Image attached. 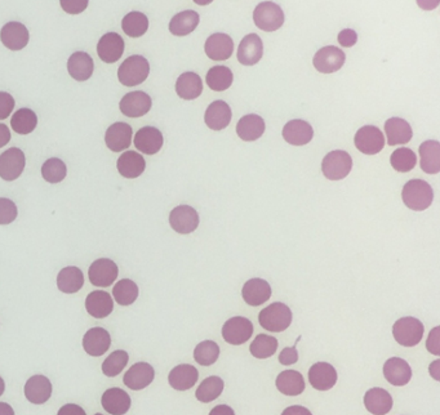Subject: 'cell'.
Segmentation results:
<instances>
[{
  "label": "cell",
  "instance_id": "obj_47",
  "mask_svg": "<svg viewBox=\"0 0 440 415\" xmlns=\"http://www.w3.org/2000/svg\"><path fill=\"white\" fill-rule=\"evenodd\" d=\"M390 163L399 173H407L417 164V156L412 150L400 147L391 154Z\"/></svg>",
  "mask_w": 440,
  "mask_h": 415
},
{
  "label": "cell",
  "instance_id": "obj_39",
  "mask_svg": "<svg viewBox=\"0 0 440 415\" xmlns=\"http://www.w3.org/2000/svg\"><path fill=\"white\" fill-rule=\"evenodd\" d=\"M199 20V15L195 10H183L171 20L169 31L176 36L189 35L198 27Z\"/></svg>",
  "mask_w": 440,
  "mask_h": 415
},
{
  "label": "cell",
  "instance_id": "obj_17",
  "mask_svg": "<svg viewBox=\"0 0 440 415\" xmlns=\"http://www.w3.org/2000/svg\"><path fill=\"white\" fill-rule=\"evenodd\" d=\"M133 131L132 126L127 123H115L110 125L106 134H105V142L106 146L114 152H120L128 149L132 142Z\"/></svg>",
  "mask_w": 440,
  "mask_h": 415
},
{
  "label": "cell",
  "instance_id": "obj_46",
  "mask_svg": "<svg viewBox=\"0 0 440 415\" xmlns=\"http://www.w3.org/2000/svg\"><path fill=\"white\" fill-rule=\"evenodd\" d=\"M278 344V340L274 337L260 334L250 344V354L256 358H269L276 352Z\"/></svg>",
  "mask_w": 440,
  "mask_h": 415
},
{
  "label": "cell",
  "instance_id": "obj_1",
  "mask_svg": "<svg viewBox=\"0 0 440 415\" xmlns=\"http://www.w3.org/2000/svg\"><path fill=\"white\" fill-rule=\"evenodd\" d=\"M402 198L409 209L421 212L432 205L434 191L432 186L423 180H412L404 184Z\"/></svg>",
  "mask_w": 440,
  "mask_h": 415
},
{
  "label": "cell",
  "instance_id": "obj_62",
  "mask_svg": "<svg viewBox=\"0 0 440 415\" xmlns=\"http://www.w3.org/2000/svg\"><path fill=\"white\" fill-rule=\"evenodd\" d=\"M4 390H6V384H4V381H3V378L0 377V396L4 393Z\"/></svg>",
  "mask_w": 440,
  "mask_h": 415
},
{
  "label": "cell",
  "instance_id": "obj_11",
  "mask_svg": "<svg viewBox=\"0 0 440 415\" xmlns=\"http://www.w3.org/2000/svg\"><path fill=\"white\" fill-rule=\"evenodd\" d=\"M345 53L337 47L328 45L318 50L313 59L314 67L322 74H332L339 71L345 64Z\"/></svg>",
  "mask_w": 440,
  "mask_h": 415
},
{
  "label": "cell",
  "instance_id": "obj_20",
  "mask_svg": "<svg viewBox=\"0 0 440 415\" xmlns=\"http://www.w3.org/2000/svg\"><path fill=\"white\" fill-rule=\"evenodd\" d=\"M154 367L148 363H137L125 373L123 382L128 388L140 391L146 388L154 381Z\"/></svg>",
  "mask_w": 440,
  "mask_h": 415
},
{
  "label": "cell",
  "instance_id": "obj_48",
  "mask_svg": "<svg viewBox=\"0 0 440 415\" xmlns=\"http://www.w3.org/2000/svg\"><path fill=\"white\" fill-rule=\"evenodd\" d=\"M220 356V347L216 342H200L194 351L195 361L203 366L213 365Z\"/></svg>",
  "mask_w": 440,
  "mask_h": 415
},
{
  "label": "cell",
  "instance_id": "obj_7",
  "mask_svg": "<svg viewBox=\"0 0 440 415\" xmlns=\"http://www.w3.org/2000/svg\"><path fill=\"white\" fill-rule=\"evenodd\" d=\"M253 334V325L248 319L236 316L229 319L222 328V337L229 344L241 346L248 342Z\"/></svg>",
  "mask_w": 440,
  "mask_h": 415
},
{
  "label": "cell",
  "instance_id": "obj_8",
  "mask_svg": "<svg viewBox=\"0 0 440 415\" xmlns=\"http://www.w3.org/2000/svg\"><path fill=\"white\" fill-rule=\"evenodd\" d=\"M355 147L366 155H376L385 146V137L381 131L374 125H364L355 134Z\"/></svg>",
  "mask_w": 440,
  "mask_h": 415
},
{
  "label": "cell",
  "instance_id": "obj_22",
  "mask_svg": "<svg viewBox=\"0 0 440 415\" xmlns=\"http://www.w3.org/2000/svg\"><path fill=\"white\" fill-rule=\"evenodd\" d=\"M241 296L247 305L257 307L270 299L271 286L269 285V282L262 279H250L244 284Z\"/></svg>",
  "mask_w": 440,
  "mask_h": 415
},
{
  "label": "cell",
  "instance_id": "obj_43",
  "mask_svg": "<svg viewBox=\"0 0 440 415\" xmlns=\"http://www.w3.org/2000/svg\"><path fill=\"white\" fill-rule=\"evenodd\" d=\"M122 29L131 38H140L149 29V20L141 12H131L123 18Z\"/></svg>",
  "mask_w": 440,
  "mask_h": 415
},
{
  "label": "cell",
  "instance_id": "obj_59",
  "mask_svg": "<svg viewBox=\"0 0 440 415\" xmlns=\"http://www.w3.org/2000/svg\"><path fill=\"white\" fill-rule=\"evenodd\" d=\"M220 413H226V414H234V410L232 407H224V405H221V407H217L216 409H213L212 412H211V414H220Z\"/></svg>",
  "mask_w": 440,
  "mask_h": 415
},
{
  "label": "cell",
  "instance_id": "obj_42",
  "mask_svg": "<svg viewBox=\"0 0 440 415\" xmlns=\"http://www.w3.org/2000/svg\"><path fill=\"white\" fill-rule=\"evenodd\" d=\"M12 129L18 134H29L33 132L38 125V117L33 110L21 108L16 111L10 120Z\"/></svg>",
  "mask_w": 440,
  "mask_h": 415
},
{
  "label": "cell",
  "instance_id": "obj_51",
  "mask_svg": "<svg viewBox=\"0 0 440 415\" xmlns=\"http://www.w3.org/2000/svg\"><path fill=\"white\" fill-rule=\"evenodd\" d=\"M16 204L12 200L0 198V224H12L17 218Z\"/></svg>",
  "mask_w": 440,
  "mask_h": 415
},
{
  "label": "cell",
  "instance_id": "obj_14",
  "mask_svg": "<svg viewBox=\"0 0 440 415\" xmlns=\"http://www.w3.org/2000/svg\"><path fill=\"white\" fill-rule=\"evenodd\" d=\"M264 56V44L257 34L247 35L238 48V61L244 66H253Z\"/></svg>",
  "mask_w": 440,
  "mask_h": 415
},
{
  "label": "cell",
  "instance_id": "obj_19",
  "mask_svg": "<svg viewBox=\"0 0 440 415\" xmlns=\"http://www.w3.org/2000/svg\"><path fill=\"white\" fill-rule=\"evenodd\" d=\"M313 126L305 120H291L283 128V138L293 146H304L313 140Z\"/></svg>",
  "mask_w": 440,
  "mask_h": 415
},
{
  "label": "cell",
  "instance_id": "obj_33",
  "mask_svg": "<svg viewBox=\"0 0 440 415\" xmlns=\"http://www.w3.org/2000/svg\"><path fill=\"white\" fill-rule=\"evenodd\" d=\"M265 120L262 117L250 114L241 117L238 122L236 133L243 141H256L265 132Z\"/></svg>",
  "mask_w": 440,
  "mask_h": 415
},
{
  "label": "cell",
  "instance_id": "obj_52",
  "mask_svg": "<svg viewBox=\"0 0 440 415\" xmlns=\"http://www.w3.org/2000/svg\"><path fill=\"white\" fill-rule=\"evenodd\" d=\"M15 100L7 92H0V120H4L12 114Z\"/></svg>",
  "mask_w": 440,
  "mask_h": 415
},
{
  "label": "cell",
  "instance_id": "obj_34",
  "mask_svg": "<svg viewBox=\"0 0 440 415\" xmlns=\"http://www.w3.org/2000/svg\"><path fill=\"white\" fill-rule=\"evenodd\" d=\"M118 172L125 178H137L143 173L145 159L136 151H127L118 159Z\"/></svg>",
  "mask_w": 440,
  "mask_h": 415
},
{
  "label": "cell",
  "instance_id": "obj_61",
  "mask_svg": "<svg viewBox=\"0 0 440 415\" xmlns=\"http://www.w3.org/2000/svg\"><path fill=\"white\" fill-rule=\"evenodd\" d=\"M0 414H15L13 409L4 402H0Z\"/></svg>",
  "mask_w": 440,
  "mask_h": 415
},
{
  "label": "cell",
  "instance_id": "obj_58",
  "mask_svg": "<svg viewBox=\"0 0 440 415\" xmlns=\"http://www.w3.org/2000/svg\"><path fill=\"white\" fill-rule=\"evenodd\" d=\"M10 141V132L7 125L0 124V149Z\"/></svg>",
  "mask_w": 440,
  "mask_h": 415
},
{
  "label": "cell",
  "instance_id": "obj_56",
  "mask_svg": "<svg viewBox=\"0 0 440 415\" xmlns=\"http://www.w3.org/2000/svg\"><path fill=\"white\" fill-rule=\"evenodd\" d=\"M439 328H435L432 329V334L429 335V340H427V349L434 354V355H439Z\"/></svg>",
  "mask_w": 440,
  "mask_h": 415
},
{
  "label": "cell",
  "instance_id": "obj_31",
  "mask_svg": "<svg viewBox=\"0 0 440 415\" xmlns=\"http://www.w3.org/2000/svg\"><path fill=\"white\" fill-rule=\"evenodd\" d=\"M67 70L71 78L78 82L88 80L93 74L94 64L91 56L85 52H76L67 61Z\"/></svg>",
  "mask_w": 440,
  "mask_h": 415
},
{
  "label": "cell",
  "instance_id": "obj_28",
  "mask_svg": "<svg viewBox=\"0 0 440 415\" xmlns=\"http://www.w3.org/2000/svg\"><path fill=\"white\" fill-rule=\"evenodd\" d=\"M385 132L389 146L406 145L412 140V128L408 122L400 117H391L385 123Z\"/></svg>",
  "mask_w": 440,
  "mask_h": 415
},
{
  "label": "cell",
  "instance_id": "obj_44",
  "mask_svg": "<svg viewBox=\"0 0 440 415\" xmlns=\"http://www.w3.org/2000/svg\"><path fill=\"white\" fill-rule=\"evenodd\" d=\"M224 387V381L220 377H209L201 382L195 392V396L200 402H211L220 398Z\"/></svg>",
  "mask_w": 440,
  "mask_h": 415
},
{
  "label": "cell",
  "instance_id": "obj_2",
  "mask_svg": "<svg viewBox=\"0 0 440 415\" xmlns=\"http://www.w3.org/2000/svg\"><path fill=\"white\" fill-rule=\"evenodd\" d=\"M260 325L267 332H284L292 323V311L284 303H273L258 315Z\"/></svg>",
  "mask_w": 440,
  "mask_h": 415
},
{
  "label": "cell",
  "instance_id": "obj_55",
  "mask_svg": "<svg viewBox=\"0 0 440 415\" xmlns=\"http://www.w3.org/2000/svg\"><path fill=\"white\" fill-rule=\"evenodd\" d=\"M357 41V35L354 30H351V29H346V30H342L340 34H339V43H340L342 47H346V48H349V47H353V45H355V43Z\"/></svg>",
  "mask_w": 440,
  "mask_h": 415
},
{
  "label": "cell",
  "instance_id": "obj_50",
  "mask_svg": "<svg viewBox=\"0 0 440 415\" xmlns=\"http://www.w3.org/2000/svg\"><path fill=\"white\" fill-rule=\"evenodd\" d=\"M129 356L123 349H118L113 352L102 364V372L106 377H117L123 372L125 365L128 364Z\"/></svg>",
  "mask_w": 440,
  "mask_h": 415
},
{
  "label": "cell",
  "instance_id": "obj_25",
  "mask_svg": "<svg viewBox=\"0 0 440 415\" xmlns=\"http://www.w3.org/2000/svg\"><path fill=\"white\" fill-rule=\"evenodd\" d=\"M110 344L111 337L104 328H93L84 335V351L91 356H102L110 349Z\"/></svg>",
  "mask_w": 440,
  "mask_h": 415
},
{
  "label": "cell",
  "instance_id": "obj_32",
  "mask_svg": "<svg viewBox=\"0 0 440 415\" xmlns=\"http://www.w3.org/2000/svg\"><path fill=\"white\" fill-rule=\"evenodd\" d=\"M199 373L192 365H178L168 375V382L177 391H187L198 382Z\"/></svg>",
  "mask_w": 440,
  "mask_h": 415
},
{
  "label": "cell",
  "instance_id": "obj_30",
  "mask_svg": "<svg viewBox=\"0 0 440 415\" xmlns=\"http://www.w3.org/2000/svg\"><path fill=\"white\" fill-rule=\"evenodd\" d=\"M101 404L108 414H125L131 407V398L125 391L120 388H110L102 395Z\"/></svg>",
  "mask_w": 440,
  "mask_h": 415
},
{
  "label": "cell",
  "instance_id": "obj_24",
  "mask_svg": "<svg viewBox=\"0 0 440 415\" xmlns=\"http://www.w3.org/2000/svg\"><path fill=\"white\" fill-rule=\"evenodd\" d=\"M29 30L26 29L25 25L20 24V22H8L7 25L3 26L1 33H0V39L1 43L12 50H21L25 48L29 43Z\"/></svg>",
  "mask_w": 440,
  "mask_h": 415
},
{
  "label": "cell",
  "instance_id": "obj_41",
  "mask_svg": "<svg viewBox=\"0 0 440 415\" xmlns=\"http://www.w3.org/2000/svg\"><path fill=\"white\" fill-rule=\"evenodd\" d=\"M233 71L226 66L212 67L207 74L208 87L215 92H224L233 84Z\"/></svg>",
  "mask_w": 440,
  "mask_h": 415
},
{
  "label": "cell",
  "instance_id": "obj_12",
  "mask_svg": "<svg viewBox=\"0 0 440 415\" xmlns=\"http://www.w3.org/2000/svg\"><path fill=\"white\" fill-rule=\"evenodd\" d=\"M118 266L115 262H113L111 259L106 258H101L92 263L88 271L90 280L94 286H100V288H106L113 285V282L117 280Z\"/></svg>",
  "mask_w": 440,
  "mask_h": 415
},
{
  "label": "cell",
  "instance_id": "obj_4",
  "mask_svg": "<svg viewBox=\"0 0 440 415\" xmlns=\"http://www.w3.org/2000/svg\"><path fill=\"white\" fill-rule=\"evenodd\" d=\"M392 335L400 346L415 347L424 337V324L415 317H403L392 326Z\"/></svg>",
  "mask_w": 440,
  "mask_h": 415
},
{
  "label": "cell",
  "instance_id": "obj_53",
  "mask_svg": "<svg viewBox=\"0 0 440 415\" xmlns=\"http://www.w3.org/2000/svg\"><path fill=\"white\" fill-rule=\"evenodd\" d=\"M296 344H297V342L294 343L293 347L284 349L282 352H281V355H279V363H281L282 365H292V364H294V363L299 361V352H297V349H296Z\"/></svg>",
  "mask_w": 440,
  "mask_h": 415
},
{
  "label": "cell",
  "instance_id": "obj_10",
  "mask_svg": "<svg viewBox=\"0 0 440 415\" xmlns=\"http://www.w3.org/2000/svg\"><path fill=\"white\" fill-rule=\"evenodd\" d=\"M25 155L17 147L4 151L0 155V177L4 181H15L25 169Z\"/></svg>",
  "mask_w": 440,
  "mask_h": 415
},
{
  "label": "cell",
  "instance_id": "obj_21",
  "mask_svg": "<svg viewBox=\"0 0 440 415\" xmlns=\"http://www.w3.org/2000/svg\"><path fill=\"white\" fill-rule=\"evenodd\" d=\"M383 375L392 386H406L412 378V369L406 360L391 357L383 365Z\"/></svg>",
  "mask_w": 440,
  "mask_h": 415
},
{
  "label": "cell",
  "instance_id": "obj_38",
  "mask_svg": "<svg viewBox=\"0 0 440 415\" xmlns=\"http://www.w3.org/2000/svg\"><path fill=\"white\" fill-rule=\"evenodd\" d=\"M276 388L287 396H299L305 390L302 374L296 370H285L276 378Z\"/></svg>",
  "mask_w": 440,
  "mask_h": 415
},
{
  "label": "cell",
  "instance_id": "obj_3",
  "mask_svg": "<svg viewBox=\"0 0 440 415\" xmlns=\"http://www.w3.org/2000/svg\"><path fill=\"white\" fill-rule=\"evenodd\" d=\"M149 73L148 59L142 56H131L119 67L118 78L125 87H134L143 83L148 79Z\"/></svg>",
  "mask_w": 440,
  "mask_h": 415
},
{
  "label": "cell",
  "instance_id": "obj_27",
  "mask_svg": "<svg viewBox=\"0 0 440 415\" xmlns=\"http://www.w3.org/2000/svg\"><path fill=\"white\" fill-rule=\"evenodd\" d=\"M52 395V383L44 375H34L25 384L26 399L30 402L41 405L47 402Z\"/></svg>",
  "mask_w": 440,
  "mask_h": 415
},
{
  "label": "cell",
  "instance_id": "obj_16",
  "mask_svg": "<svg viewBox=\"0 0 440 415\" xmlns=\"http://www.w3.org/2000/svg\"><path fill=\"white\" fill-rule=\"evenodd\" d=\"M204 50L209 59L213 61H226L234 53L233 39L227 34H213L208 38Z\"/></svg>",
  "mask_w": 440,
  "mask_h": 415
},
{
  "label": "cell",
  "instance_id": "obj_26",
  "mask_svg": "<svg viewBox=\"0 0 440 415\" xmlns=\"http://www.w3.org/2000/svg\"><path fill=\"white\" fill-rule=\"evenodd\" d=\"M232 108L224 101H215L208 106L204 120L208 128L213 131H222L232 122Z\"/></svg>",
  "mask_w": 440,
  "mask_h": 415
},
{
  "label": "cell",
  "instance_id": "obj_6",
  "mask_svg": "<svg viewBox=\"0 0 440 415\" xmlns=\"http://www.w3.org/2000/svg\"><path fill=\"white\" fill-rule=\"evenodd\" d=\"M253 21L258 29L271 33L282 27L284 13L282 8L273 1L260 3L253 12Z\"/></svg>",
  "mask_w": 440,
  "mask_h": 415
},
{
  "label": "cell",
  "instance_id": "obj_13",
  "mask_svg": "<svg viewBox=\"0 0 440 415\" xmlns=\"http://www.w3.org/2000/svg\"><path fill=\"white\" fill-rule=\"evenodd\" d=\"M151 99L145 92H131L120 101V111L128 117H140L146 115L151 108Z\"/></svg>",
  "mask_w": 440,
  "mask_h": 415
},
{
  "label": "cell",
  "instance_id": "obj_54",
  "mask_svg": "<svg viewBox=\"0 0 440 415\" xmlns=\"http://www.w3.org/2000/svg\"><path fill=\"white\" fill-rule=\"evenodd\" d=\"M87 6H88V1L85 0L84 1L83 0L82 1H69V0L61 1V7L70 15H78L83 12L84 9L87 8Z\"/></svg>",
  "mask_w": 440,
  "mask_h": 415
},
{
  "label": "cell",
  "instance_id": "obj_35",
  "mask_svg": "<svg viewBox=\"0 0 440 415\" xmlns=\"http://www.w3.org/2000/svg\"><path fill=\"white\" fill-rule=\"evenodd\" d=\"M364 405L371 414H388L392 409V398L383 388H372L364 396Z\"/></svg>",
  "mask_w": 440,
  "mask_h": 415
},
{
  "label": "cell",
  "instance_id": "obj_37",
  "mask_svg": "<svg viewBox=\"0 0 440 415\" xmlns=\"http://www.w3.org/2000/svg\"><path fill=\"white\" fill-rule=\"evenodd\" d=\"M421 168L427 175L440 172V143L438 141H425L420 146Z\"/></svg>",
  "mask_w": 440,
  "mask_h": 415
},
{
  "label": "cell",
  "instance_id": "obj_18",
  "mask_svg": "<svg viewBox=\"0 0 440 415\" xmlns=\"http://www.w3.org/2000/svg\"><path fill=\"white\" fill-rule=\"evenodd\" d=\"M308 381L315 390H331L337 383V372L328 363H316L308 370Z\"/></svg>",
  "mask_w": 440,
  "mask_h": 415
},
{
  "label": "cell",
  "instance_id": "obj_29",
  "mask_svg": "<svg viewBox=\"0 0 440 415\" xmlns=\"http://www.w3.org/2000/svg\"><path fill=\"white\" fill-rule=\"evenodd\" d=\"M85 308L90 315L96 319L108 317L114 310V300L104 291H92L85 299Z\"/></svg>",
  "mask_w": 440,
  "mask_h": 415
},
{
  "label": "cell",
  "instance_id": "obj_45",
  "mask_svg": "<svg viewBox=\"0 0 440 415\" xmlns=\"http://www.w3.org/2000/svg\"><path fill=\"white\" fill-rule=\"evenodd\" d=\"M114 298L120 306H129L139 297V286L132 280H120L115 284L113 289Z\"/></svg>",
  "mask_w": 440,
  "mask_h": 415
},
{
  "label": "cell",
  "instance_id": "obj_15",
  "mask_svg": "<svg viewBox=\"0 0 440 415\" xmlns=\"http://www.w3.org/2000/svg\"><path fill=\"white\" fill-rule=\"evenodd\" d=\"M125 52V41L117 33L105 34L97 45V53L105 64H115Z\"/></svg>",
  "mask_w": 440,
  "mask_h": 415
},
{
  "label": "cell",
  "instance_id": "obj_57",
  "mask_svg": "<svg viewBox=\"0 0 440 415\" xmlns=\"http://www.w3.org/2000/svg\"><path fill=\"white\" fill-rule=\"evenodd\" d=\"M59 414H79L84 415L85 414V412H84L83 409L80 407H76V405H73V404H69L66 407H61L59 409Z\"/></svg>",
  "mask_w": 440,
  "mask_h": 415
},
{
  "label": "cell",
  "instance_id": "obj_40",
  "mask_svg": "<svg viewBox=\"0 0 440 415\" xmlns=\"http://www.w3.org/2000/svg\"><path fill=\"white\" fill-rule=\"evenodd\" d=\"M84 285V276L82 270L78 267H65L57 276V286L59 291L66 294H73L80 291Z\"/></svg>",
  "mask_w": 440,
  "mask_h": 415
},
{
  "label": "cell",
  "instance_id": "obj_36",
  "mask_svg": "<svg viewBox=\"0 0 440 415\" xmlns=\"http://www.w3.org/2000/svg\"><path fill=\"white\" fill-rule=\"evenodd\" d=\"M176 92L183 100L191 101L198 99L203 93V82L195 73H185L177 79Z\"/></svg>",
  "mask_w": 440,
  "mask_h": 415
},
{
  "label": "cell",
  "instance_id": "obj_5",
  "mask_svg": "<svg viewBox=\"0 0 440 415\" xmlns=\"http://www.w3.org/2000/svg\"><path fill=\"white\" fill-rule=\"evenodd\" d=\"M353 168V159L346 151L336 150L327 156H324L322 163V172L324 177L331 181H340L349 175Z\"/></svg>",
  "mask_w": 440,
  "mask_h": 415
},
{
  "label": "cell",
  "instance_id": "obj_23",
  "mask_svg": "<svg viewBox=\"0 0 440 415\" xmlns=\"http://www.w3.org/2000/svg\"><path fill=\"white\" fill-rule=\"evenodd\" d=\"M163 134L154 126L141 128L134 136V146L146 155H154L163 146Z\"/></svg>",
  "mask_w": 440,
  "mask_h": 415
},
{
  "label": "cell",
  "instance_id": "obj_49",
  "mask_svg": "<svg viewBox=\"0 0 440 415\" xmlns=\"http://www.w3.org/2000/svg\"><path fill=\"white\" fill-rule=\"evenodd\" d=\"M67 169L61 159H48L42 166L43 178L50 183H59L66 177Z\"/></svg>",
  "mask_w": 440,
  "mask_h": 415
},
{
  "label": "cell",
  "instance_id": "obj_9",
  "mask_svg": "<svg viewBox=\"0 0 440 415\" xmlns=\"http://www.w3.org/2000/svg\"><path fill=\"white\" fill-rule=\"evenodd\" d=\"M169 224L176 233L187 235L198 228L199 214L190 205H180L171 212Z\"/></svg>",
  "mask_w": 440,
  "mask_h": 415
},
{
  "label": "cell",
  "instance_id": "obj_60",
  "mask_svg": "<svg viewBox=\"0 0 440 415\" xmlns=\"http://www.w3.org/2000/svg\"><path fill=\"white\" fill-rule=\"evenodd\" d=\"M290 413H302V414H310V412L304 409V407H290L287 410H284L283 414H290Z\"/></svg>",
  "mask_w": 440,
  "mask_h": 415
}]
</instances>
